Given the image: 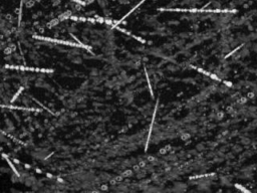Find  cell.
Instances as JSON below:
<instances>
[{
  "label": "cell",
  "instance_id": "6da1fadb",
  "mask_svg": "<svg viewBox=\"0 0 257 193\" xmlns=\"http://www.w3.org/2000/svg\"><path fill=\"white\" fill-rule=\"evenodd\" d=\"M246 102H247V98H240V99L238 100V103H239V104H241V105L245 104Z\"/></svg>",
  "mask_w": 257,
  "mask_h": 193
},
{
  "label": "cell",
  "instance_id": "7a4b0ae2",
  "mask_svg": "<svg viewBox=\"0 0 257 193\" xmlns=\"http://www.w3.org/2000/svg\"><path fill=\"white\" fill-rule=\"evenodd\" d=\"M254 97H255V94L253 92H249L247 94V99H254Z\"/></svg>",
  "mask_w": 257,
  "mask_h": 193
},
{
  "label": "cell",
  "instance_id": "3957f363",
  "mask_svg": "<svg viewBox=\"0 0 257 193\" xmlns=\"http://www.w3.org/2000/svg\"><path fill=\"white\" fill-rule=\"evenodd\" d=\"M191 138V136L189 134H183L182 135V140H185V141H186V140H189Z\"/></svg>",
  "mask_w": 257,
  "mask_h": 193
},
{
  "label": "cell",
  "instance_id": "277c9868",
  "mask_svg": "<svg viewBox=\"0 0 257 193\" xmlns=\"http://www.w3.org/2000/svg\"><path fill=\"white\" fill-rule=\"evenodd\" d=\"M223 116H224V114L222 113V112H220L218 115H217V119H221L222 117H223Z\"/></svg>",
  "mask_w": 257,
  "mask_h": 193
}]
</instances>
